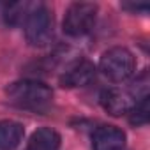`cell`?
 <instances>
[{"instance_id": "cell-3", "label": "cell", "mask_w": 150, "mask_h": 150, "mask_svg": "<svg viewBox=\"0 0 150 150\" xmlns=\"http://www.w3.org/2000/svg\"><path fill=\"white\" fill-rule=\"evenodd\" d=\"M23 25L25 37L32 46H46L53 37V14L42 4H32Z\"/></svg>"}, {"instance_id": "cell-11", "label": "cell", "mask_w": 150, "mask_h": 150, "mask_svg": "<svg viewBox=\"0 0 150 150\" xmlns=\"http://www.w3.org/2000/svg\"><path fill=\"white\" fill-rule=\"evenodd\" d=\"M148 113H150V110H148V97L139 99V101L134 103L132 110L127 113L129 115V122L132 125H136V127L138 125H145L148 122Z\"/></svg>"}, {"instance_id": "cell-1", "label": "cell", "mask_w": 150, "mask_h": 150, "mask_svg": "<svg viewBox=\"0 0 150 150\" xmlns=\"http://www.w3.org/2000/svg\"><path fill=\"white\" fill-rule=\"evenodd\" d=\"M6 94L13 104L27 110H35V111L48 108L53 99L51 88L42 81H35V80L14 81L6 88Z\"/></svg>"}, {"instance_id": "cell-2", "label": "cell", "mask_w": 150, "mask_h": 150, "mask_svg": "<svg viewBox=\"0 0 150 150\" xmlns=\"http://www.w3.org/2000/svg\"><path fill=\"white\" fill-rule=\"evenodd\" d=\"M99 69L110 81L122 83L134 74L136 60H134V55L127 48L115 46L103 53L99 60Z\"/></svg>"}, {"instance_id": "cell-7", "label": "cell", "mask_w": 150, "mask_h": 150, "mask_svg": "<svg viewBox=\"0 0 150 150\" xmlns=\"http://www.w3.org/2000/svg\"><path fill=\"white\" fill-rule=\"evenodd\" d=\"M125 132L117 125H101L92 134L94 150H124Z\"/></svg>"}, {"instance_id": "cell-9", "label": "cell", "mask_w": 150, "mask_h": 150, "mask_svg": "<svg viewBox=\"0 0 150 150\" xmlns=\"http://www.w3.org/2000/svg\"><path fill=\"white\" fill-rule=\"evenodd\" d=\"M60 134L51 127H41L32 132L28 139V150H58Z\"/></svg>"}, {"instance_id": "cell-4", "label": "cell", "mask_w": 150, "mask_h": 150, "mask_svg": "<svg viewBox=\"0 0 150 150\" xmlns=\"http://www.w3.org/2000/svg\"><path fill=\"white\" fill-rule=\"evenodd\" d=\"M96 18H97L96 4L76 2L67 9V13L64 16V23H62L64 32L69 37H83L94 28Z\"/></svg>"}, {"instance_id": "cell-8", "label": "cell", "mask_w": 150, "mask_h": 150, "mask_svg": "<svg viewBox=\"0 0 150 150\" xmlns=\"http://www.w3.org/2000/svg\"><path fill=\"white\" fill-rule=\"evenodd\" d=\"M25 129L20 122L2 120L0 122V150H14L23 139Z\"/></svg>"}, {"instance_id": "cell-5", "label": "cell", "mask_w": 150, "mask_h": 150, "mask_svg": "<svg viewBox=\"0 0 150 150\" xmlns=\"http://www.w3.org/2000/svg\"><path fill=\"white\" fill-rule=\"evenodd\" d=\"M96 76V67L88 60H78L71 64L60 76V85L67 88H78L88 85Z\"/></svg>"}, {"instance_id": "cell-6", "label": "cell", "mask_w": 150, "mask_h": 150, "mask_svg": "<svg viewBox=\"0 0 150 150\" xmlns=\"http://www.w3.org/2000/svg\"><path fill=\"white\" fill-rule=\"evenodd\" d=\"M136 99L132 97L131 92H125L122 88H108L101 94V106L113 117H122L127 115Z\"/></svg>"}, {"instance_id": "cell-12", "label": "cell", "mask_w": 150, "mask_h": 150, "mask_svg": "<svg viewBox=\"0 0 150 150\" xmlns=\"http://www.w3.org/2000/svg\"><path fill=\"white\" fill-rule=\"evenodd\" d=\"M122 7H124V9H129V11H132V13H138V11L146 13V11H148V6H145V4H124Z\"/></svg>"}, {"instance_id": "cell-10", "label": "cell", "mask_w": 150, "mask_h": 150, "mask_svg": "<svg viewBox=\"0 0 150 150\" xmlns=\"http://www.w3.org/2000/svg\"><path fill=\"white\" fill-rule=\"evenodd\" d=\"M32 4L27 2H16V4H9L4 11V20L7 25H21L30 11Z\"/></svg>"}]
</instances>
